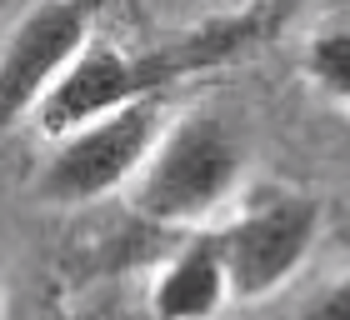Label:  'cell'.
<instances>
[{
    "label": "cell",
    "instance_id": "obj_1",
    "mask_svg": "<svg viewBox=\"0 0 350 320\" xmlns=\"http://www.w3.org/2000/svg\"><path fill=\"white\" fill-rule=\"evenodd\" d=\"M256 40V15H230V21H211L180 36H165L140 51H120L110 40H90L81 60L66 70V80L55 85V95L45 101L36 125L45 135H70L81 125L131 110L140 101H161L165 90L185 85L205 70H220L226 60H235L245 45Z\"/></svg>",
    "mask_w": 350,
    "mask_h": 320
},
{
    "label": "cell",
    "instance_id": "obj_2",
    "mask_svg": "<svg viewBox=\"0 0 350 320\" xmlns=\"http://www.w3.org/2000/svg\"><path fill=\"white\" fill-rule=\"evenodd\" d=\"M245 181V146L220 116L196 110L165 125L150 165L131 185V205L155 226H205Z\"/></svg>",
    "mask_w": 350,
    "mask_h": 320
},
{
    "label": "cell",
    "instance_id": "obj_3",
    "mask_svg": "<svg viewBox=\"0 0 350 320\" xmlns=\"http://www.w3.org/2000/svg\"><path fill=\"white\" fill-rule=\"evenodd\" d=\"M165 101H140L131 110L100 116L81 131L60 135L36 175L40 200L51 205H90L116 190H131L140 170L150 165L155 146L165 135Z\"/></svg>",
    "mask_w": 350,
    "mask_h": 320
},
{
    "label": "cell",
    "instance_id": "obj_4",
    "mask_svg": "<svg viewBox=\"0 0 350 320\" xmlns=\"http://www.w3.org/2000/svg\"><path fill=\"white\" fill-rule=\"evenodd\" d=\"M321 200L315 196H265L215 226L220 255L230 270V295L235 300H265L275 295L300 265L310 261L315 240H321Z\"/></svg>",
    "mask_w": 350,
    "mask_h": 320
},
{
    "label": "cell",
    "instance_id": "obj_5",
    "mask_svg": "<svg viewBox=\"0 0 350 320\" xmlns=\"http://www.w3.org/2000/svg\"><path fill=\"white\" fill-rule=\"evenodd\" d=\"M85 45H90L85 0H40L36 10L21 15V25L0 45V135L40 116Z\"/></svg>",
    "mask_w": 350,
    "mask_h": 320
},
{
    "label": "cell",
    "instance_id": "obj_6",
    "mask_svg": "<svg viewBox=\"0 0 350 320\" xmlns=\"http://www.w3.org/2000/svg\"><path fill=\"white\" fill-rule=\"evenodd\" d=\"M230 270L215 230H196L150 280V320H215L230 306Z\"/></svg>",
    "mask_w": 350,
    "mask_h": 320
},
{
    "label": "cell",
    "instance_id": "obj_7",
    "mask_svg": "<svg viewBox=\"0 0 350 320\" xmlns=\"http://www.w3.org/2000/svg\"><path fill=\"white\" fill-rule=\"evenodd\" d=\"M300 70L321 95L350 105V25H325L306 40V55H300Z\"/></svg>",
    "mask_w": 350,
    "mask_h": 320
},
{
    "label": "cell",
    "instance_id": "obj_8",
    "mask_svg": "<svg viewBox=\"0 0 350 320\" xmlns=\"http://www.w3.org/2000/svg\"><path fill=\"white\" fill-rule=\"evenodd\" d=\"M295 320H350V270L336 276L330 285H321V291L295 310Z\"/></svg>",
    "mask_w": 350,
    "mask_h": 320
}]
</instances>
